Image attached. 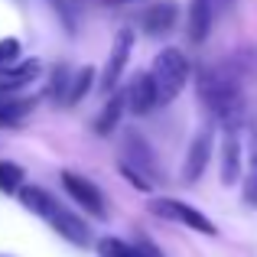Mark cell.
<instances>
[{"instance_id": "obj_19", "label": "cell", "mask_w": 257, "mask_h": 257, "mask_svg": "<svg viewBox=\"0 0 257 257\" xmlns=\"http://www.w3.org/2000/svg\"><path fill=\"white\" fill-rule=\"evenodd\" d=\"M65 88H72V82H69V69H65V65H59V69L52 72L49 98H56V101H69V91H65Z\"/></svg>"}, {"instance_id": "obj_5", "label": "cell", "mask_w": 257, "mask_h": 257, "mask_svg": "<svg viewBox=\"0 0 257 257\" xmlns=\"http://www.w3.org/2000/svg\"><path fill=\"white\" fill-rule=\"evenodd\" d=\"M62 186H65V192H69L72 199L82 205V212H91V215H98V218L104 215V199H101V189L94 186L91 179H85V176L65 170L62 173Z\"/></svg>"}, {"instance_id": "obj_16", "label": "cell", "mask_w": 257, "mask_h": 257, "mask_svg": "<svg viewBox=\"0 0 257 257\" xmlns=\"http://www.w3.org/2000/svg\"><path fill=\"white\" fill-rule=\"evenodd\" d=\"M91 82H94V69L91 65H82V69L72 75V88H69V101H65V104H78V101L91 91Z\"/></svg>"}, {"instance_id": "obj_13", "label": "cell", "mask_w": 257, "mask_h": 257, "mask_svg": "<svg viewBox=\"0 0 257 257\" xmlns=\"http://www.w3.org/2000/svg\"><path fill=\"white\" fill-rule=\"evenodd\" d=\"M20 202H23L33 215H43V218H49V215L56 212V205H59V202L52 199L46 189H39V186H23L20 189Z\"/></svg>"}, {"instance_id": "obj_6", "label": "cell", "mask_w": 257, "mask_h": 257, "mask_svg": "<svg viewBox=\"0 0 257 257\" xmlns=\"http://www.w3.org/2000/svg\"><path fill=\"white\" fill-rule=\"evenodd\" d=\"M49 221H52V228H56L59 234H62L65 241H72V244H88L91 241V231H88V225L82 218H78L75 212H69V208H62V205H56V212L49 215Z\"/></svg>"}, {"instance_id": "obj_12", "label": "cell", "mask_w": 257, "mask_h": 257, "mask_svg": "<svg viewBox=\"0 0 257 257\" xmlns=\"http://www.w3.org/2000/svg\"><path fill=\"white\" fill-rule=\"evenodd\" d=\"M176 23V4L173 0H163V4H153L150 10L144 13V30L150 36H160V33H170Z\"/></svg>"}, {"instance_id": "obj_4", "label": "cell", "mask_w": 257, "mask_h": 257, "mask_svg": "<svg viewBox=\"0 0 257 257\" xmlns=\"http://www.w3.org/2000/svg\"><path fill=\"white\" fill-rule=\"evenodd\" d=\"M131 52H134V30H120L117 36H114V49H111V56H107L104 75H101V88H104V94L117 88L120 75H124V69H127Z\"/></svg>"}, {"instance_id": "obj_21", "label": "cell", "mask_w": 257, "mask_h": 257, "mask_svg": "<svg viewBox=\"0 0 257 257\" xmlns=\"http://www.w3.org/2000/svg\"><path fill=\"white\" fill-rule=\"evenodd\" d=\"M17 56H20V43L17 39H0V69H7Z\"/></svg>"}, {"instance_id": "obj_14", "label": "cell", "mask_w": 257, "mask_h": 257, "mask_svg": "<svg viewBox=\"0 0 257 257\" xmlns=\"http://www.w3.org/2000/svg\"><path fill=\"white\" fill-rule=\"evenodd\" d=\"M247 160H251V170H247V182H244V202L257 205V131L247 127Z\"/></svg>"}, {"instance_id": "obj_17", "label": "cell", "mask_w": 257, "mask_h": 257, "mask_svg": "<svg viewBox=\"0 0 257 257\" xmlns=\"http://www.w3.org/2000/svg\"><path fill=\"white\" fill-rule=\"evenodd\" d=\"M98 251H101V257H144L137 244H124L120 238H104L98 244Z\"/></svg>"}, {"instance_id": "obj_25", "label": "cell", "mask_w": 257, "mask_h": 257, "mask_svg": "<svg viewBox=\"0 0 257 257\" xmlns=\"http://www.w3.org/2000/svg\"><path fill=\"white\" fill-rule=\"evenodd\" d=\"M117 4H140V0H117Z\"/></svg>"}, {"instance_id": "obj_10", "label": "cell", "mask_w": 257, "mask_h": 257, "mask_svg": "<svg viewBox=\"0 0 257 257\" xmlns=\"http://www.w3.org/2000/svg\"><path fill=\"white\" fill-rule=\"evenodd\" d=\"M241 140L238 134H225V144H221V182L225 186H234L241 176Z\"/></svg>"}, {"instance_id": "obj_2", "label": "cell", "mask_w": 257, "mask_h": 257, "mask_svg": "<svg viewBox=\"0 0 257 257\" xmlns=\"http://www.w3.org/2000/svg\"><path fill=\"white\" fill-rule=\"evenodd\" d=\"M189 59L182 56L179 49H163L157 56V62H153V85H157V98H160V104H170V101L176 98V94L186 88L189 82Z\"/></svg>"}, {"instance_id": "obj_18", "label": "cell", "mask_w": 257, "mask_h": 257, "mask_svg": "<svg viewBox=\"0 0 257 257\" xmlns=\"http://www.w3.org/2000/svg\"><path fill=\"white\" fill-rule=\"evenodd\" d=\"M23 189V170L17 163H0V192H20Z\"/></svg>"}, {"instance_id": "obj_9", "label": "cell", "mask_w": 257, "mask_h": 257, "mask_svg": "<svg viewBox=\"0 0 257 257\" xmlns=\"http://www.w3.org/2000/svg\"><path fill=\"white\" fill-rule=\"evenodd\" d=\"M215 20L218 17H215L212 0H192V4H189V23H186L189 39H192V43H205V36H208Z\"/></svg>"}, {"instance_id": "obj_1", "label": "cell", "mask_w": 257, "mask_h": 257, "mask_svg": "<svg viewBox=\"0 0 257 257\" xmlns=\"http://www.w3.org/2000/svg\"><path fill=\"white\" fill-rule=\"evenodd\" d=\"M199 98L215 114L225 134H238L247 114V101L241 91V75L231 65H205L199 72Z\"/></svg>"}, {"instance_id": "obj_8", "label": "cell", "mask_w": 257, "mask_h": 257, "mask_svg": "<svg viewBox=\"0 0 257 257\" xmlns=\"http://www.w3.org/2000/svg\"><path fill=\"white\" fill-rule=\"evenodd\" d=\"M127 104H131V111H134V114H150L153 107L160 104V98H157V85H153V75L140 72V75L134 78V85L127 88Z\"/></svg>"}, {"instance_id": "obj_23", "label": "cell", "mask_w": 257, "mask_h": 257, "mask_svg": "<svg viewBox=\"0 0 257 257\" xmlns=\"http://www.w3.org/2000/svg\"><path fill=\"white\" fill-rule=\"evenodd\" d=\"M137 247H140V254H144V257H163V254H160V251H157V247H153V244H150V241H140V244H137Z\"/></svg>"}, {"instance_id": "obj_7", "label": "cell", "mask_w": 257, "mask_h": 257, "mask_svg": "<svg viewBox=\"0 0 257 257\" xmlns=\"http://www.w3.org/2000/svg\"><path fill=\"white\" fill-rule=\"evenodd\" d=\"M208 160H212V134H208V131H202L199 137L192 140V147H189L186 166H182V179H186V182H195L202 173H205Z\"/></svg>"}, {"instance_id": "obj_3", "label": "cell", "mask_w": 257, "mask_h": 257, "mask_svg": "<svg viewBox=\"0 0 257 257\" xmlns=\"http://www.w3.org/2000/svg\"><path fill=\"white\" fill-rule=\"evenodd\" d=\"M153 212L160 215V218H170V221H179V225L192 228V231H202V234H218V228H215L212 218H205V215L199 212V208L186 205V202H176V199H153Z\"/></svg>"}, {"instance_id": "obj_11", "label": "cell", "mask_w": 257, "mask_h": 257, "mask_svg": "<svg viewBox=\"0 0 257 257\" xmlns=\"http://www.w3.org/2000/svg\"><path fill=\"white\" fill-rule=\"evenodd\" d=\"M124 157H127V166L134 163L137 173H153V150L147 147V140L137 131H131L124 137Z\"/></svg>"}, {"instance_id": "obj_24", "label": "cell", "mask_w": 257, "mask_h": 257, "mask_svg": "<svg viewBox=\"0 0 257 257\" xmlns=\"http://www.w3.org/2000/svg\"><path fill=\"white\" fill-rule=\"evenodd\" d=\"M231 4H234V0H212V7H215V17H221V13H225Z\"/></svg>"}, {"instance_id": "obj_22", "label": "cell", "mask_w": 257, "mask_h": 257, "mask_svg": "<svg viewBox=\"0 0 257 257\" xmlns=\"http://www.w3.org/2000/svg\"><path fill=\"white\" fill-rule=\"evenodd\" d=\"M120 173H124L127 182H134V189H140V192H150V182H147L144 173H137L134 166H127V163H120Z\"/></svg>"}, {"instance_id": "obj_20", "label": "cell", "mask_w": 257, "mask_h": 257, "mask_svg": "<svg viewBox=\"0 0 257 257\" xmlns=\"http://www.w3.org/2000/svg\"><path fill=\"white\" fill-rule=\"evenodd\" d=\"M52 7H56L59 13H62V23H65V30L69 33H75V0H52Z\"/></svg>"}, {"instance_id": "obj_15", "label": "cell", "mask_w": 257, "mask_h": 257, "mask_svg": "<svg viewBox=\"0 0 257 257\" xmlns=\"http://www.w3.org/2000/svg\"><path fill=\"white\" fill-rule=\"evenodd\" d=\"M124 104H127V94H114L111 101L104 104V111H101V117L94 120V131L98 134H111L114 127H117L120 114H124Z\"/></svg>"}]
</instances>
